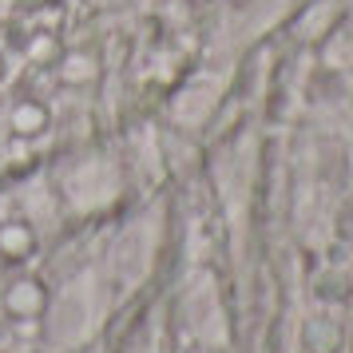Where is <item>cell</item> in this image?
<instances>
[{"label": "cell", "mask_w": 353, "mask_h": 353, "mask_svg": "<svg viewBox=\"0 0 353 353\" xmlns=\"http://www.w3.org/2000/svg\"><path fill=\"white\" fill-rule=\"evenodd\" d=\"M36 123H40V115H28V112H20V131H36Z\"/></svg>", "instance_id": "cell-1"}]
</instances>
